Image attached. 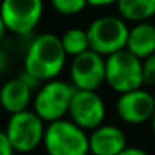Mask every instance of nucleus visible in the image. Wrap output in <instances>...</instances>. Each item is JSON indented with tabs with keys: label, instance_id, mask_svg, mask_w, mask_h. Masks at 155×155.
<instances>
[{
	"label": "nucleus",
	"instance_id": "14",
	"mask_svg": "<svg viewBox=\"0 0 155 155\" xmlns=\"http://www.w3.org/2000/svg\"><path fill=\"white\" fill-rule=\"evenodd\" d=\"M116 6L125 21L143 23L155 15V0H117Z\"/></svg>",
	"mask_w": 155,
	"mask_h": 155
},
{
	"label": "nucleus",
	"instance_id": "24",
	"mask_svg": "<svg viewBox=\"0 0 155 155\" xmlns=\"http://www.w3.org/2000/svg\"><path fill=\"white\" fill-rule=\"evenodd\" d=\"M152 97H154V101H155V91H154V94H152Z\"/></svg>",
	"mask_w": 155,
	"mask_h": 155
},
{
	"label": "nucleus",
	"instance_id": "6",
	"mask_svg": "<svg viewBox=\"0 0 155 155\" xmlns=\"http://www.w3.org/2000/svg\"><path fill=\"white\" fill-rule=\"evenodd\" d=\"M74 94L75 87L72 83H66L57 78L45 81L33 97V111L44 122L51 124L60 120L65 114H68Z\"/></svg>",
	"mask_w": 155,
	"mask_h": 155
},
{
	"label": "nucleus",
	"instance_id": "10",
	"mask_svg": "<svg viewBox=\"0 0 155 155\" xmlns=\"http://www.w3.org/2000/svg\"><path fill=\"white\" fill-rule=\"evenodd\" d=\"M117 116L130 125H142L151 122L155 113V101L151 92L145 89H136L127 94H120L116 103Z\"/></svg>",
	"mask_w": 155,
	"mask_h": 155
},
{
	"label": "nucleus",
	"instance_id": "20",
	"mask_svg": "<svg viewBox=\"0 0 155 155\" xmlns=\"http://www.w3.org/2000/svg\"><path fill=\"white\" fill-rule=\"evenodd\" d=\"M119 155H149L146 151H143V149H140V148H127V149H124L122 152Z\"/></svg>",
	"mask_w": 155,
	"mask_h": 155
},
{
	"label": "nucleus",
	"instance_id": "16",
	"mask_svg": "<svg viewBox=\"0 0 155 155\" xmlns=\"http://www.w3.org/2000/svg\"><path fill=\"white\" fill-rule=\"evenodd\" d=\"M51 5L62 15H77L87 6V0H51Z\"/></svg>",
	"mask_w": 155,
	"mask_h": 155
},
{
	"label": "nucleus",
	"instance_id": "25",
	"mask_svg": "<svg viewBox=\"0 0 155 155\" xmlns=\"http://www.w3.org/2000/svg\"><path fill=\"white\" fill-rule=\"evenodd\" d=\"M0 113H2V105H0Z\"/></svg>",
	"mask_w": 155,
	"mask_h": 155
},
{
	"label": "nucleus",
	"instance_id": "5",
	"mask_svg": "<svg viewBox=\"0 0 155 155\" xmlns=\"http://www.w3.org/2000/svg\"><path fill=\"white\" fill-rule=\"evenodd\" d=\"M89 48L101 56H111L125 50L130 27L120 17H100L87 27Z\"/></svg>",
	"mask_w": 155,
	"mask_h": 155
},
{
	"label": "nucleus",
	"instance_id": "2",
	"mask_svg": "<svg viewBox=\"0 0 155 155\" xmlns=\"http://www.w3.org/2000/svg\"><path fill=\"white\" fill-rule=\"evenodd\" d=\"M42 146L47 155H89V134L71 119L48 124Z\"/></svg>",
	"mask_w": 155,
	"mask_h": 155
},
{
	"label": "nucleus",
	"instance_id": "8",
	"mask_svg": "<svg viewBox=\"0 0 155 155\" xmlns=\"http://www.w3.org/2000/svg\"><path fill=\"white\" fill-rule=\"evenodd\" d=\"M71 120L84 131H94L101 127L105 117L104 100L97 94V91H78L71 100L69 111Z\"/></svg>",
	"mask_w": 155,
	"mask_h": 155
},
{
	"label": "nucleus",
	"instance_id": "11",
	"mask_svg": "<svg viewBox=\"0 0 155 155\" xmlns=\"http://www.w3.org/2000/svg\"><path fill=\"white\" fill-rule=\"evenodd\" d=\"M33 83L32 77L27 74L8 80L0 89V105L9 114H15L27 110L30 101L33 100Z\"/></svg>",
	"mask_w": 155,
	"mask_h": 155
},
{
	"label": "nucleus",
	"instance_id": "9",
	"mask_svg": "<svg viewBox=\"0 0 155 155\" xmlns=\"http://www.w3.org/2000/svg\"><path fill=\"white\" fill-rule=\"evenodd\" d=\"M71 83L78 91H98L105 81V59L98 53L87 50L72 57Z\"/></svg>",
	"mask_w": 155,
	"mask_h": 155
},
{
	"label": "nucleus",
	"instance_id": "23",
	"mask_svg": "<svg viewBox=\"0 0 155 155\" xmlns=\"http://www.w3.org/2000/svg\"><path fill=\"white\" fill-rule=\"evenodd\" d=\"M151 127H152V133H154V137H155V113L152 116V119H151Z\"/></svg>",
	"mask_w": 155,
	"mask_h": 155
},
{
	"label": "nucleus",
	"instance_id": "12",
	"mask_svg": "<svg viewBox=\"0 0 155 155\" xmlns=\"http://www.w3.org/2000/svg\"><path fill=\"white\" fill-rule=\"evenodd\" d=\"M127 148V136L119 127L101 125L89 134V151L92 155H119Z\"/></svg>",
	"mask_w": 155,
	"mask_h": 155
},
{
	"label": "nucleus",
	"instance_id": "22",
	"mask_svg": "<svg viewBox=\"0 0 155 155\" xmlns=\"http://www.w3.org/2000/svg\"><path fill=\"white\" fill-rule=\"evenodd\" d=\"M6 32H8V30H6V26H5V23H3V20H2V15H0V44H2V41H3Z\"/></svg>",
	"mask_w": 155,
	"mask_h": 155
},
{
	"label": "nucleus",
	"instance_id": "15",
	"mask_svg": "<svg viewBox=\"0 0 155 155\" xmlns=\"http://www.w3.org/2000/svg\"><path fill=\"white\" fill-rule=\"evenodd\" d=\"M63 50L66 53V56H72L77 57L84 51L91 50L89 48V38H87V32L83 29H69L66 30L62 36H60Z\"/></svg>",
	"mask_w": 155,
	"mask_h": 155
},
{
	"label": "nucleus",
	"instance_id": "1",
	"mask_svg": "<svg viewBox=\"0 0 155 155\" xmlns=\"http://www.w3.org/2000/svg\"><path fill=\"white\" fill-rule=\"evenodd\" d=\"M66 62L60 36L53 33H42L35 38L24 57V74L35 81H50L57 78Z\"/></svg>",
	"mask_w": 155,
	"mask_h": 155
},
{
	"label": "nucleus",
	"instance_id": "19",
	"mask_svg": "<svg viewBox=\"0 0 155 155\" xmlns=\"http://www.w3.org/2000/svg\"><path fill=\"white\" fill-rule=\"evenodd\" d=\"M117 0H87V5L95 6V8H105L110 5H116Z\"/></svg>",
	"mask_w": 155,
	"mask_h": 155
},
{
	"label": "nucleus",
	"instance_id": "3",
	"mask_svg": "<svg viewBox=\"0 0 155 155\" xmlns=\"http://www.w3.org/2000/svg\"><path fill=\"white\" fill-rule=\"evenodd\" d=\"M105 83L117 94L140 89L143 81V63L139 57L120 50L105 59Z\"/></svg>",
	"mask_w": 155,
	"mask_h": 155
},
{
	"label": "nucleus",
	"instance_id": "4",
	"mask_svg": "<svg viewBox=\"0 0 155 155\" xmlns=\"http://www.w3.org/2000/svg\"><path fill=\"white\" fill-rule=\"evenodd\" d=\"M45 128L44 120L33 110H24L11 114L5 134L15 152L29 154L42 145Z\"/></svg>",
	"mask_w": 155,
	"mask_h": 155
},
{
	"label": "nucleus",
	"instance_id": "7",
	"mask_svg": "<svg viewBox=\"0 0 155 155\" xmlns=\"http://www.w3.org/2000/svg\"><path fill=\"white\" fill-rule=\"evenodd\" d=\"M44 14L42 0H2L0 15L8 32L26 36L35 30Z\"/></svg>",
	"mask_w": 155,
	"mask_h": 155
},
{
	"label": "nucleus",
	"instance_id": "17",
	"mask_svg": "<svg viewBox=\"0 0 155 155\" xmlns=\"http://www.w3.org/2000/svg\"><path fill=\"white\" fill-rule=\"evenodd\" d=\"M143 63V81L145 84L155 86V53L142 60Z\"/></svg>",
	"mask_w": 155,
	"mask_h": 155
},
{
	"label": "nucleus",
	"instance_id": "21",
	"mask_svg": "<svg viewBox=\"0 0 155 155\" xmlns=\"http://www.w3.org/2000/svg\"><path fill=\"white\" fill-rule=\"evenodd\" d=\"M6 65H8V59H6V54H5V51H3V50L0 48V72H2V71H5Z\"/></svg>",
	"mask_w": 155,
	"mask_h": 155
},
{
	"label": "nucleus",
	"instance_id": "13",
	"mask_svg": "<svg viewBox=\"0 0 155 155\" xmlns=\"http://www.w3.org/2000/svg\"><path fill=\"white\" fill-rule=\"evenodd\" d=\"M125 50L139 57L140 60H145L146 57L152 56L155 53V26L149 21L136 23L130 32L127 39Z\"/></svg>",
	"mask_w": 155,
	"mask_h": 155
},
{
	"label": "nucleus",
	"instance_id": "18",
	"mask_svg": "<svg viewBox=\"0 0 155 155\" xmlns=\"http://www.w3.org/2000/svg\"><path fill=\"white\" fill-rule=\"evenodd\" d=\"M14 148L11 146L5 131H0V155H14Z\"/></svg>",
	"mask_w": 155,
	"mask_h": 155
}]
</instances>
